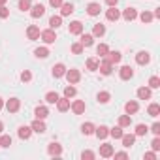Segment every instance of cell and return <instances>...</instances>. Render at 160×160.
Here are the masks:
<instances>
[{
  "label": "cell",
  "instance_id": "cell-1",
  "mask_svg": "<svg viewBox=\"0 0 160 160\" xmlns=\"http://www.w3.org/2000/svg\"><path fill=\"white\" fill-rule=\"evenodd\" d=\"M64 75H66V79H68L70 85H75L79 79H81V73H79V70H68Z\"/></svg>",
  "mask_w": 160,
  "mask_h": 160
},
{
  "label": "cell",
  "instance_id": "cell-2",
  "mask_svg": "<svg viewBox=\"0 0 160 160\" xmlns=\"http://www.w3.org/2000/svg\"><path fill=\"white\" fill-rule=\"evenodd\" d=\"M40 36H42V40H43L45 43H55V40H57V34H55V30H53V28H49V30H43Z\"/></svg>",
  "mask_w": 160,
  "mask_h": 160
},
{
  "label": "cell",
  "instance_id": "cell-3",
  "mask_svg": "<svg viewBox=\"0 0 160 160\" xmlns=\"http://www.w3.org/2000/svg\"><path fill=\"white\" fill-rule=\"evenodd\" d=\"M109 64H117V62H121V58H122V55L119 53V51H108V55L104 57Z\"/></svg>",
  "mask_w": 160,
  "mask_h": 160
},
{
  "label": "cell",
  "instance_id": "cell-4",
  "mask_svg": "<svg viewBox=\"0 0 160 160\" xmlns=\"http://www.w3.org/2000/svg\"><path fill=\"white\" fill-rule=\"evenodd\" d=\"M19 108H21V102H19L17 98H10V100L6 102V109H8L10 113H17Z\"/></svg>",
  "mask_w": 160,
  "mask_h": 160
},
{
  "label": "cell",
  "instance_id": "cell-5",
  "mask_svg": "<svg viewBox=\"0 0 160 160\" xmlns=\"http://www.w3.org/2000/svg\"><path fill=\"white\" fill-rule=\"evenodd\" d=\"M85 102L83 100H75L73 104H72V111L75 113V115H81V113H85Z\"/></svg>",
  "mask_w": 160,
  "mask_h": 160
},
{
  "label": "cell",
  "instance_id": "cell-6",
  "mask_svg": "<svg viewBox=\"0 0 160 160\" xmlns=\"http://www.w3.org/2000/svg\"><path fill=\"white\" fill-rule=\"evenodd\" d=\"M57 109L60 111V113H64V111H68L70 109V98H58L57 100Z\"/></svg>",
  "mask_w": 160,
  "mask_h": 160
},
{
  "label": "cell",
  "instance_id": "cell-7",
  "mask_svg": "<svg viewBox=\"0 0 160 160\" xmlns=\"http://www.w3.org/2000/svg\"><path fill=\"white\" fill-rule=\"evenodd\" d=\"M30 128H32V132H36V134H43V132L47 130L42 119H36V121H34V122L30 124Z\"/></svg>",
  "mask_w": 160,
  "mask_h": 160
},
{
  "label": "cell",
  "instance_id": "cell-8",
  "mask_svg": "<svg viewBox=\"0 0 160 160\" xmlns=\"http://www.w3.org/2000/svg\"><path fill=\"white\" fill-rule=\"evenodd\" d=\"M113 145H109V143H104V145H100V156H104V158H109V156H113Z\"/></svg>",
  "mask_w": 160,
  "mask_h": 160
},
{
  "label": "cell",
  "instance_id": "cell-9",
  "mask_svg": "<svg viewBox=\"0 0 160 160\" xmlns=\"http://www.w3.org/2000/svg\"><path fill=\"white\" fill-rule=\"evenodd\" d=\"M119 75H121V79L128 81V79H132V77H134V70H132L130 66H122V68H121V72H119Z\"/></svg>",
  "mask_w": 160,
  "mask_h": 160
},
{
  "label": "cell",
  "instance_id": "cell-10",
  "mask_svg": "<svg viewBox=\"0 0 160 160\" xmlns=\"http://www.w3.org/2000/svg\"><path fill=\"white\" fill-rule=\"evenodd\" d=\"M70 34H83V23L81 21H73L70 23Z\"/></svg>",
  "mask_w": 160,
  "mask_h": 160
},
{
  "label": "cell",
  "instance_id": "cell-11",
  "mask_svg": "<svg viewBox=\"0 0 160 160\" xmlns=\"http://www.w3.org/2000/svg\"><path fill=\"white\" fill-rule=\"evenodd\" d=\"M106 17H108V21H119L121 12H119V10H115V6H109V10L106 12Z\"/></svg>",
  "mask_w": 160,
  "mask_h": 160
},
{
  "label": "cell",
  "instance_id": "cell-12",
  "mask_svg": "<svg viewBox=\"0 0 160 160\" xmlns=\"http://www.w3.org/2000/svg\"><path fill=\"white\" fill-rule=\"evenodd\" d=\"M40 28L36 27V25H30L28 28H27V36H28V40H38L40 38Z\"/></svg>",
  "mask_w": 160,
  "mask_h": 160
},
{
  "label": "cell",
  "instance_id": "cell-13",
  "mask_svg": "<svg viewBox=\"0 0 160 160\" xmlns=\"http://www.w3.org/2000/svg\"><path fill=\"white\" fill-rule=\"evenodd\" d=\"M138 109H139V106H138V102H134V100H130V102H126V104H124V111H126L128 115L138 113Z\"/></svg>",
  "mask_w": 160,
  "mask_h": 160
},
{
  "label": "cell",
  "instance_id": "cell-14",
  "mask_svg": "<svg viewBox=\"0 0 160 160\" xmlns=\"http://www.w3.org/2000/svg\"><path fill=\"white\" fill-rule=\"evenodd\" d=\"M94 134H96V138H98V139H106V138L109 136V128L102 124V126H98V128H94Z\"/></svg>",
  "mask_w": 160,
  "mask_h": 160
},
{
  "label": "cell",
  "instance_id": "cell-15",
  "mask_svg": "<svg viewBox=\"0 0 160 160\" xmlns=\"http://www.w3.org/2000/svg\"><path fill=\"white\" fill-rule=\"evenodd\" d=\"M47 152L51 154V156H58V154H62V147L58 145V143H49V147H47Z\"/></svg>",
  "mask_w": 160,
  "mask_h": 160
},
{
  "label": "cell",
  "instance_id": "cell-16",
  "mask_svg": "<svg viewBox=\"0 0 160 160\" xmlns=\"http://www.w3.org/2000/svg\"><path fill=\"white\" fill-rule=\"evenodd\" d=\"M45 13V8L42 6V4H36V6H32V10H30V15L34 17V19H38V17H42Z\"/></svg>",
  "mask_w": 160,
  "mask_h": 160
},
{
  "label": "cell",
  "instance_id": "cell-17",
  "mask_svg": "<svg viewBox=\"0 0 160 160\" xmlns=\"http://www.w3.org/2000/svg\"><path fill=\"white\" fill-rule=\"evenodd\" d=\"M149 60H151V55H149V53H145V51H141V53H138V55H136V62H138V64H141V66H143V64H149Z\"/></svg>",
  "mask_w": 160,
  "mask_h": 160
},
{
  "label": "cell",
  "instance_id": "cell-18",
  "mask_svg": "<svg viewBox=\"0 0 160 160\" xmlns=\"http://www.w3.org/2000/svg\"><path fill=\"white\" fill-rule=\"evenodd\" d=\"M111 68H113V64H109L106 58L102 60V64H98V70H100V73H104V75H109V73H111Z\"/></svg>",
  "mask_w": 160,
  "mask_h": 160
},
{
  "label": "cell",
  "instance_id": "cell-19",
  "mask_svg": "<svg viewBox=\"0 0 160 160\" xmlns=\"http://www.w3.org/2000/svg\"><path fill=\"white\" fill-rule=\"evenodd\" d=\"M100 10H102V8H100V4H96V2H92V4L87 6V13H89L91 17H96V15L100 13Z\"/></svg>",
  "mask_w": 160,
  "mask_h": 160
},
{
  "label": "cell",
  "instance_id": "cell-20",
  "mask_svg": "<svg viewBox=\"0 0 160 160\" xmlns=\"http://www.w3.org/2000/svg\"><path fill=\"white\" fill-rule=\"evenodd\" d=\"M122 17H124V21H134V19L138 17V12H136L134 8H126V10L122 12Z\"/></svg>",
  "mask_w": 160,
  "mask_h": 160
},
{
  "label": "cell",
  "instance_id": "cell-21",
  "mask_svg": "<svg viewBox=\"0 0 160 160\" xmlns=\"http://www.w3.org/2000/svg\"><path fill=\"white\" fill-rule=\"evenodd\" d=\"M64 73H66V66H64L62 62H58V64L53 66V75H55V77H62Z\"/></svg>",
  "mask_w": 160,
  "mask_h": 160
},
{
  "label": "cell",
  "instance_id": "cell-22",
  "mask_svg": "<svg viewBox=\"0 0 160 160\" xmlns=\"http://www.w3.org/2000/svg\"><path fill=\"white\" fill-rule=\"evenodd\" d=\"M34 115H36V119H42V121H43V119L49 115V109H47L45 106H38L36 111H34Z\"/></svg>",
  "mask_w": 160,
  "mask_h": 160
},
{
  "label": "cell",
  "instance_id": "cell-23",
  "mask_svg": "<svg viewBox=\"0 0 160 160\" xmlns=\"http://www.w3.org/2000/svg\"><path fill=\"white\" fill-rule=\"evenodd\" d=\"M17 134H19V138H21V139H28V138H30V134H32V128H30V126H19Z\"/></svg>",
  "mask_w": 160,
  "mask_h": 160
},
{
  "label": "cell",
  "instance_id": "cell-24",
  "mask_svg": "<svg viewBox=\"0 0 160 160\" xmlns=\"http://www.w3.org/2000/svg\"><path fill=\"white\" fill-rule=\"evenodd\" d=\"M73 13V4H60V15L66 17V15H72Z\"/></svg>",
  "mask_w": 160,
  "mask_h": 160
},
{
  "label": "cell",
  "instance_id": "cell-25",
  "mask_svg": "<svg viewBox=\"0 0 160 160\" xmlns=\"http://www.w3.org/2000/svg\"><path fill=\"white\" fill-rule=\"evenodd\" d=\"M138 98H139V100H149V98H151V89L139 87V89H138Z\"/></svg>",
  "mask_w": 160,
  "mask_h": 160
},
{
  "label": "cell",
  "instance_id": "cell-26",
  "mask_svg": "<svg viewBox=\"0 0 160 160\" xmlns=\"http://www.w3.org/2000/svg\"><path fill=\"white\" fill-rule=\"evenodd\" d=\"M121 139H122V145H124V147H132L134 141H136V136H134V134H122Z\"/></svg>",
  "mask_w": 160,
  "mask_h": 160
},
{
  "label": "cell",
  "instance_id": "cell-27",
  "mask_svg": "<svg viewBox=\"0 0 160 160\" xmlns=\"http://www.w3.org/2000/svg\"><path fill=\"white\" fill-rule=\"evenodd\" d=\"M62 25V15H53L51 19H49V27L55 30V28H58Z\"/></svg>",
  "mask_w": 160,
  "mask_h": 160
},
{
  "label": "cell",
  "instance_id": "cell-28",
  "mask_svg": "<svg viewBox=\"0 0 160 160\" xmlns=\"http://www.w3.org/2000/svg\"><path fill=\"white\" fill-rule=\"evenodd\" d=\"M92 40H94L92 34H83V36H81V42H79V43H81L83 47H89V45H92Z\"/></svg>",
  "mask_w": 160,
  "mask_h": 160
},
{
  "label": "cell",
  "instance_id": "cell-29",
  "mask_svg": "<svg viewBox=\"0 0 160 160\" xmlns=\"http://www.w3.org/2000/svg\"><path fill=\"white\" fill-rule=\"evenodd\" d=\"M147 113H149L151 117H158V115H160V106H158V104H151V106L147 108Z\"/></svg>",
  "mask_w": 160,
  "mask_h": 160
},
{
  "label": "cell",
  "instance_id": "cell-30",
  "mask_svg": "<svg viewBox=\"0 0 160 160\" xmlns=\"http://www.w3.org/2000/svg\"><path fill=\"white\" fill-rule=\"evenodd\" d=\"M34 55H36L38 58H47V57H49V49H47V47H38V49L34 51Z\"/></svg>",
  "mask_w": 160,
  "mask_h": 160
},
{
  "label": "cell",
  "instance_id": "cell-31",
  "mask_svg": "<svg viewBox=\"0 0 160 160\" xmlns=\"http://www.w3.org/2000/svg\"><path fill=\"white\" fill-rule=\"evenodd\" d=\"M81 132H83L85 136H91V134H94V124H92V122H85V124L81 126Z\"/></svg>",
  "mask_w": 160,
  "mask_h": 160
},
{
  "label": "cell",
  "instance_id": "cell-32",
  "mask_svg": "<svg viewBox=\"0 0 160 160\" xmlns=\"http://www.w3.org/2000/svg\"><path fill=\"white\" fill-rule=\"evenodd\" d=\"M96 98H98V102H100V104H108V102H109V98H111V94H109V92H106V91H102V92H98V96H96Z\"/></svg>",
  "mask_w": 160,
  "mask_h": 160
},
{
  "label": "cell",
  "instance_id": "cell-33",
  "mask_svg": "<svg viewBox=\"0 0 160 160\" xmlns=\"http://www.w3.org/2000/svg\"><path fill=\"white\" fill-rule=\"evenodd\" d=\"M109 136H111V138H115V139H121V138H122V128H121V126L111 128V130H109Z\"/></svg>",
  "mask_w": 160,
  "mask_h": 160
},
{
  "label": "cell",
  "instance_id": "cell-34",
  "mask_svg": "<svg viewBox=\"0 0 160 160\" xmlns=\"http://www.w3.org/2000/svg\"><path fill=\"white\" fill-rule=\"evenodd\" d=\"M106 34V27L104 25H94V30H92V36H104Z\"/></svg>",
  "mask_w": 160,
  "mask_h": 160
},
{
  "label": "cell",
  "instance_id": "cell-35",
  "mask_svg": "<svg viewBox=\"0 0 160 160\" xmlns=\"http://www.w3.org/2000/svg\"><path fill=\"white\" fill-rule=\"evenodd\" d=\"M98 64H100V62H98L96 58H89V60H87V70L96 72V70H98Z\"/></svg>",
  "mask_w": 160,
  "mask_h": 160
},
{
  "label": "cell",
  "instance_id": "cell-36",
  "mask_svg": "<svg viewBox=\"0 0 160 160\" xmlns=\"http://www.w3.org/2000/svg\"><path fill=\"white\" fill-rule=\"evenodd\" d=\"M130 122H132V119H130L128 115H121V117H119V126H121V128L130 126Z\"/></svg>",
  "mask_w": 160,
  "mask_h": 160
},
{
  "label": "cell",
  "instance_id": "cell-37",
  "mask_svg": "<svg viewBox=\"0 0 160 160\" xmlns=\"http://www.w3.org/2000/svg\"><path fill=\"white\" fill-rule=\"evenodd\" d=\"M57 100H58V94L57 92H47L45 94V102L47 104H57Z\"/></svg>",
  "mask_w": 160,
  "mask_h": 160
},
{
  "label": "cell",
  "instance_id": "cell-38",
  "mask_svg": "<svg viewBox=\"0 0 160 160\" xmlns=\"http://www.w3.org/2000/svg\"><path fill=\"white\" fill-rule=\"evenodd\" d=\"M139 19H141V23H151L154 17H152V13H151V12H143V13L139 15Z\"/></svg>",
  "mask_w": 160,
  "mask_h": 160
},
{
  "label": "cell",
  "instance_id": "cell-39",
  "mask_svg": "<svg viewBox=\"0 0 160 160\" xmlns=\"http://www.w3.org/2000/svg\"><path fill=\"white\" fill-rule=\"evenodd\" d=\"M108 51H109V47H108L106 43H100V45L96 47V53H98L100 57H106V55H108Z\"/></svg>",
  "mask_w": 160,
  "mask_h": 160
},
{
  "label": "cell",
  "instance_id": "cell-40",
  "mask_svg": "<svg viewBox=\"0 0 160 160\" xmlns=\"http://www.w3.org/2000/svg\"><path fill=\"white\" fill-rule=\"evenodd\" d=\"M149 132V126H145V124H138L136 126V136H145Z\"/></svg>",
  "mask_w": 160,
  "mask_h": 160
},
{
  "label": "cell",
  "instance_id": "cell-41",
  "mask_svg": "<svg viewBox=\"0 0 160 160\" xmlns=\"http://www.w3.org/2000/svg\"><path fill=\"white\" fill-rule=\"evenodd\" d=\"M10 145H12V138L10 136H2V138H0V147L10 149Z\"/></svg>",
  "mask_w": 160,
  "mask_h": 160
},
{
  "label": "cell",
  "instance_id": "cell-42",
  "mask_svg": "<svg viewBox=\"0 0 160 160\" xmlns=\"http://www.w3.org/2000/svg\"><path fill=\"white\" fill-rule=\"evenodd\" d=\"M149 87H151V89H158V87H160V79H158L156 75H152V77L149 79Z\"/></svg>",
  "mask_w": 160,
  "mask_h": 160
},
{
  "label": "cell",
  "instance_id": "cell-43",
  "mask_svg": "<svg viewBox=\"0 0 160 160\" xmlns=\"http://www.w3.org/2000/svg\"><path fill=\"white\" fill-rule=\"evenodd\" d=\"M32 8V2H30V0H19V10H30Z\"/></svg>",
  "mask_w": 160,
  "mask_h": 160
},
{
  "label": "cell",
  "instance_id": "cell-44",
  "mask_svg": "<svg viewBox=\"0 0 160 160\" xmlns=\"http://www.w3.org/2000/svg\"><path fill=\"white\" fill-rule=\"evenodd\" d=\"M30 79H32V73H30L28 70H23V72H21V81H23V83H28Z\"/></svg>",
  "mask_w": 160,
  "mask_h": 160
},
{
  "label": "cell",
  "instance_id": "cell-45",
  "mask_svg": "<svg viewBox=\"0 0 160 160\" xmlns=\"http://www.w3.org/2000/svg\"><path fill=\"white\" fill-rule=\"evenodd\" d=\"M75 92H77V91H75V87H72V85L64 89V96H66V98H72V96H75Z\"/></svg>",
  "mask_w": 160,
  "mask_h": 160
},
{
  "label": "cell",
  "instance_id": "cell-46",
  "mask_svg": "<svg viewBox=\"0 0 160 160\" xmlns=\"http://www.w3.org/2000/svg\"><path fill=\"white\" fill-rule=\"evenodd\" d=\"M72 53H73V55H81V53H83V45H81V43H73V45H72Z\"/></svg>",
  "mask_w": 160,
  "mask_h": 160
},
{
  "label": "cell",
  "instance_id": "cell-47",
  "mask_svg": "<svg viewBox=\"0 0 160 160\" xmlns=\"http://www.w3.org/2000/svg\"><path fill=\"white\" fill-rule=\"evenodd\" d=\"M8 15H10V10L6 6H0V19H6Z\"/></svg>",
  "mask_w": 160,
  "mask_h": 160
},
{
  "label": "cell",
  "instance_id": "cell-48",
  "mask_svg": "<svg viewBox=\"0 0 160 160\" xmlns=\"http://www.w3.org/2000/svg\"><path fill=\"white\" fill-rule=\"evenodd\" d=\"M151 147H152V151L156 152V151H160V139H158V136L152 139V143H151Z\"/></svg>",
  "mask_w": 160,
  "mask_h": 160
},
{
  "label": "cell",
  "instance_id": "cell-49",
  "mask_svg": "<svg viewBox=\"0 0 160 160\" xmlns=\"http://www.w3.org/2000/svg\"><path fill=\"white\" fill-rule=\"evenodd\" d=\"M81 158H83V160H85V158L91 160V158H94V152H91V151H83V152H81Z\"/></svg>",
  "mask_w": 160,
  "mask_h": 160
},
{
  "label": "cell",
  "instance_id": "cell-50",
  "mask_svg": "<svg viewBox=\"0 0 160 160\" xmlns=\"http://www.w3.org/2000/svg\"><path fill=\"white\" fill-rule=\"evenodd\" d=\"M151 132H152L154 136H158V134H160V124H158V122H154V124L151 126Z\"/></svg>",
  "mask_w": 160,
  "mask_h": 160
},
{
  "label": "cell",
  "instance_id": "cell-51",
  "mask_svg": "<svg viewBox=\"0 0 160 160\" xmlns=\"http://www.w3.org/2000/svg\"><path fill=\"white\" fill-rule=\"evenodd\" d=\"M49 4H51L53 8H60V4H62V0H49Z\"/></svg>",
  "mask_w": 160,
  "mask_h": 160
},
{
  "label": "cell",
  "instance_id": "cell-52",
  "mask_svg": "<svg viewBox=\"0 0 160 160\" xmlns=\"http://www.w3.org/2000/svg\"><path fill=\"white\" fill-rule=\"evenodd\" d=\"M113 156H115V158H126L128 154H126L124 151H121V152H113Z\"/></svg>",
  "mask_w": 160,
  "mask_h": 160
},
{
  "label": "cell",
  "instance_id": "cell-53",
  "mask_svg": "<svg viewBox=\"0 0 160 160\" xmlns=\"http://www.w3.org/2000/svg\"><path fill=\"white\" fill-rule=\"evenodd\" d=\"M145 158H147V160H154V158H156L154 151H152V152H145Z\"/></svg>",
  "mask_w": 160,
  "mask_h": 160
},
{
  "label": "cell",
  "instance_id": "cell-54",
  "mask_svg": "<svg viewBox=\"0 0 160 160\" xmlns=\"http://www.w3.org/2000/svg\"><path fill=\"white\" fill-rule=\"evenodd\" d=\"M106 2H108V6H117L119 0H106Z\"/></svg>",
  "mask_w": 160,
  "mask_h": 160
},
{
  "label": "cell",
  "instance_id": "cell-55",
  "mask_svg": "<svg viewBox=\"0 0 160 160\" xmlns=\"http://www.w3.org/2000/svg\"><path fill=\"white\" fill-rule=\"evenodd\" d=\"M152 17H160V8H156V12L152 13Z\"/></svg>",
  "mask_w": 160,
  "mask_h": 160
},
{
  "label": "cell",
  "instance_id": "cell-56",
  "mask_svg": "<svg viewBox=\"0 0 160 160\" xmlns=\"http://www.w3.org/2000/svg\"><path fill=\"white\" fill-rule=\"evenodd\" d=\"M4 130V124H2V121H0V132H2Z\"/></svg>",
  "mask_w": 160,
  "mask_h": 160
},
{
  "label": "cell",
  "instance_id": "cell-57",
  "mask_svg": "<svg viewBox=\"0 0 160 160\" xmlns=\"http://www.w3.org/2000/svg\"><path fill=\"white\" fill-rule=\"evenodd\" d=\"M4 108V102H2V98H0V109H2Z\"/></svg>",
  "mask_w": 160,
  "mask_h": 160
},
{
  "label": "cell",
  "instance_id": "cell-58",
  "mask_svg": "<svg viewBox=\"0 0 160 160\" xmlns=\"http://www.w3.org/2000/svg\"><path fill=\"white\" fill-rule=\"evenodd\" d=\"M6 4V0H0V6H4Z\"/></svg>",
  "mask_w": 160,
  "mask_h": 160
}]
</instances>
